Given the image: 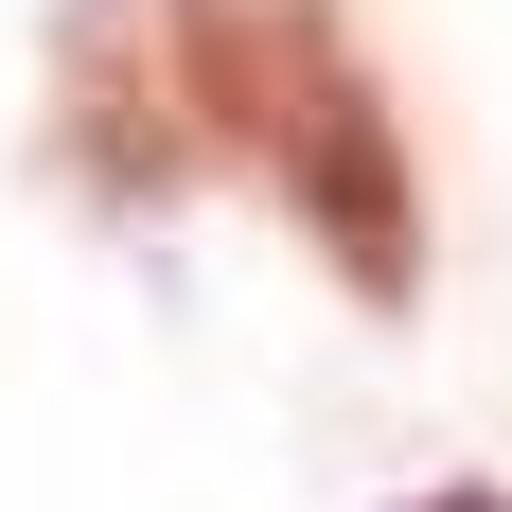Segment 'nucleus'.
I'll list each match as a JSON object with an SVG mask.
<instances>
[{
  "label": "nucleus",
  "instance_id": "f03ea898",
  "mask_svg": "<svg viewBox=\"0 0 512 512\" xmlns=\"http://www.w3.org/2000/svg\"><path fill=\"white\" fill-rule=\"evenodd\" d=\"M407 512H512V495H495V477H442V495H407Z\"/></svg>",
  "mask_w": 512,
  "mask_h": 512
},
{
  "label": "nucleus",
  "instance_id": "f257e3e1",
  "mask_svg": "<svg viewBox=\"0 0 512 512\" xmlns=\"http://www.w3.org/2000/svg\"><path fill=\"white\" fill-rule=\"evenodd\" d=\"M159 71H177V124L248 159L265 195L318 230V265H336L371 318H407V301H424V195H407L389 89L354 71L336 0H177Z\"/></svg>",
  "mask_w": 512,
  "mask_h": 512
}]
</instances>
